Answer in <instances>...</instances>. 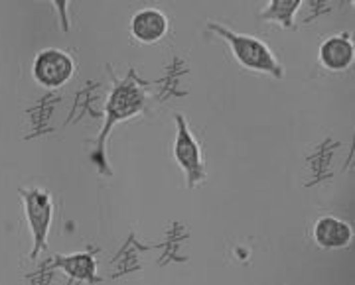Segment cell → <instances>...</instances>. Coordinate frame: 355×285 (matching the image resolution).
<instances>
[{"label":"cell","instance_id":"1","mask_svg":"<svg viewBox=\"0 0 355 285\" xmlns=\"http://www.w3.org/2000/svg\"><path fill=\"white\" fill-rule=\"evenodd\" d=\"M207 30L227 42L235 62L239 63L241 67L257 71V73L270 75L275 79L284 77V67L279 62V57L259 37L243 36V34L229 30L227 26L217 24V22H209Z\"/></svg>","mask_w":355,"mask_h":285},{"label":"cell","instance_id":"2","mask_svg":"<svg viewBox=\"0 0 355 285\" xmlns=\"http://www.w3.org/2000/svg\"><path fill=\"white\" fill-rule=\"evenodd\" d=\"M20 197L24 203V214L28 228L32 235V250L30 258L36 260L42 250L48 248V235H50L51 221H53V201L51 195L44 189H20Z\"/></svg>","mask_w":355,"mask_h":285},{"label":"cell","instance_id":"3","mask_svg":"<svg viewBox=\"0 0 355 285\" xmlns=\"http://www.w3.org/2000/svg\"><path fill=\"white\" fill-rule=\"evenodd\" d=\"M174 160L186 174L188 189H193L205 181V163L200 142L191 134L190 126L182 114H176V140H174Z\"/></svg>","mask_w":355,"mask_h":285},{"label":"cell","instance_id":"4","mask_svg":"<svg viewBox=\"0 0 355 285\" xmlns=\"http://www.w3.org/2000/svg\"><path fill=\"white\" fill-rule=\"evenodd\" d=\"M76 73V62L69 53L55 48L40 51L32 65L36 83L46 89H58L65 85Z\"/></svg>","mask_w":355,"mask_h":285},{"label":"cell","instance_id":"5","mask_svg":"<svg viewBox=\"0 0 355 285\" xmlns=\"http://www.w3.org/2000/svg\"><path fill=\"white\" fill-rule=\"evenodd\" d=\"M142 102H144V93L140 91L137 83L128 81V83H119L114 87L113 95L109 97V102H107V120L103 125L101 136H99V144H97L99 148L105 146V138L113 130L116 122L139 114Z\"/></svg>","mask_w":355,"mask_h":285},{"label":"cell","instance_id":"6","mask_svg":"<svg viewBox=\"0 0 355 285\" xmlns=\"http://www.w3.org/2000/svg\"><path fill=\"white\" fill-rule=\"evenodd\" d=\"M312 236L316 240V244L324 250H342L347 248L352 244L354 230L352 226L338 219V217H322L314 223Z\"/></svg>","mask_w":355,"mask_h":285},{"label":"cell","instance_id":"7","mask_svg":"<svg viewBox=\"0 0 355 285\" xmlns=\"http://www.w3.org/2000/svg\"><path fill=\"white\" fill-rule=\"evenodd\" d=\"M170 30V22L164 12L156 8H142L130 20V34L140 44H156L166 37Z\"/></svg>","mask_w":355,"mask_h":285},{"label":"cell","instance_id":"8","mask_svg":"<svg viewBox=\"0 0 355 285\" xmlns=\"http://www.w3.org/2000/svg\"><path fill=\"white\" fill-rule=\"evenodd\" d=\"M318 59L322 67L330 71H345L352 67L355 59L354 42L347 34H338V36L328 37L318 51Z\"/></svg>","mask_w":355,"mask_h":285},{"label":"cell","instance_id":"9","mask_svg":"<svg viewBox=\"0 0 355 285\" xmlns=\"http://www.w3.org/2000/svg\"><path fill=\"white\" fill-rule=\"evenodd\" d=\"M55 264L64 270L65 273H69L73 279H79V282H89V284H97L99 277L95 273V260L91 254H73V256H58L55 258Z\"/></svg>","mask_w":355,"mask_h":285},{"label":"cell","instance_id":"10","mask_svg":"<svg viewBox=\"0 0 355 285\" xmlns=\"http://www.w3.org/2000/svg\"><path fill=\"white\" fill-rule=\"evenodd\" d=\"M300 4L302 0H270L265 10L259 14V18L266 22H275L282 28H292Z\"/></svg>","mask_w":355,"mask_h":285},{"label":"cell","instance_id":"11","mask_svg":"<svg viewBox=\"0 0 355 285\" xmlns=\"http://www.w3.org/2000/svg\"><path fill=\"white\" fill-rule=\"evenodd\" d=\"M51 4H53L58 16H60L64 32H69V0H51Z\"/></svg>","mask_w":355,"mask_h":285}]
</instances>
